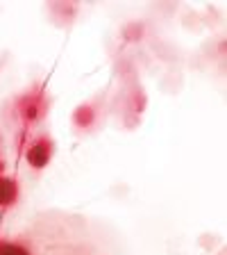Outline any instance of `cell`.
Here are the masks:
<instances>
[{
    "label": "cell",
    "mask_w": 227,
    "mask_h": 255,
    "mask_svg": "<svg viewBox=\"0 0 227 255\" xmlns=\"http://www.w3.org/2000/svg\"><path fill=\"white\" fill-rule=\"evenodd\" d=\"M16 198V182L9 178H0V205H9Z\"/></svg>",
    "instance_id": "1"
},
{
    "label": "cell",
    "mask_w": 227,
    "mask_h": 255,
    "mask_svg": "<svg viewBox=\"0 0 227 255\" xmlns=\"http://www.w3.org/2000/svg\"><path fill=\"white\" fill-rule=\"evenodd\" d=\"M0 255H32L25 246L11 244V242H0Z\"/></svg>",
    "instance_id": "2"
}]
</instances>
